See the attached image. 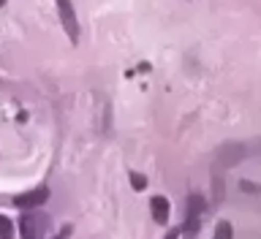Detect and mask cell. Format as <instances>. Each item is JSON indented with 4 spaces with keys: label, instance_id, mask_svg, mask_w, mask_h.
Masks as SVG:
<instances>
[{
    "label": "cell",
    "instance_id": "6da1fadb",
    "mask_svg": "<svg viewBox=\"0 0 261 239\" xmlns=\"http://www.w3.org/2000/svg\"><path fill=\"white\" fill-rule=\"evenodd\" d=\"M46 226H49V218L46 215H38V212L22 215V220H19L22 239H44L46 236Z\"/></svg>",
    "mask_w": 261,
    "mask_h": 239
},
{
    "label": "cell",
    "instance_id": "7a4b0ae2",
    "mask_svg": "<svg viewBox=\"0 0 261 239\" xmlns=\"http://www.w3.org/2000/svg\"><path fill=\"white\" fill-rule=\"evenodd\" d=\"M57 3V14H60V24L68 33V38L76 44L79 41V22H76V11H73L71 0H55Z\"/></svg>",
    "mask_w": 261,
    "mask_h": 239
},
{
    "label": "cell",
    "instance_id": "3957f363",
    "mask_svg": "<svg viewBox=\"0 0 261 239\" xmlns=\"http://www.w3.org/2000/svg\"><path fill=\"white\" fill-rule=\"evenodd\" d=\"M204 212V199L201 196H191L188 199V218H185V236H196L199 234V220Z\"/></svg>",
    "mask_w": 261,
    "mask_h": 239
},
{
    "label": "cell",
    "instance_id": "277c9868",
    "mask_svg": "<svg viewBox=\"0 0 261 239\" xmlns=\"http://www.w3.org/2000/svg\"><path fill=\"white\" fill-rule=\"evenodd\" d=\"M46 199H49V188H36V191H28V193L16 196L14 204L19 209H36V207H44Z\"/></svg>",
    "mask_w": 261,
    "mask_h": 239
},
{
    "label": "cell",
    "instance_id": "5b68a950",
    "mask_svg": "<svg viewBox=\"0 0 261 239\" xmlns=\"http://www.w3.org/2000/svg\"><path fill=\"white\" fill-rule=\"evenodd\" d=\"M150 207H152V220L155 223H166L169 220V201L163 199V196H155V199L150 201Z\"/></svg>",
    "mask_w": 261,
    "mask_h": 239
},
{
    "label": "cell",
    "instance_id": "8992f818",
    "mask_svg": "<svg viewBox=\"0 0 261 239\" xmlns=\"http://www.w3.org/2000/svg\"><path fill=\"white\" fill-rule=\"evenodd\" d=\"M212 239H234V231H231V223H218V228H215V236Z\"/></svg>",
    "mask_w": 261,
    "mask_h": 239
},
{
    "label": "cell",
    "instance_id": "52a82bcc",
    "mask_svg": "<svg viewBox=\"0 0 261 239\" xmlns=\"http://www.w3.org/2000/svg\"><path fill=\"white\" fill-rule=\"evenodd\" d=\"M14 236V228H11V220L6 215H0V239H11Z\"/></svg>",
    "mask_w": 261,
    "mask_h": 239
},
{
    "label": "cell",
    "instance_id": "ba28073f",
    "mask_svg": "<svg viewBox=\"0 0 261 239\" xmlns=\"http://www.w3.org/2000/svg\"><path fill=\"white\" fill-rule=\"evenodd\" d=\"M130 182H134L136 191H144V185H147V179L142 174H136V171H130Z\"/></svg>",
    "mask_w": 261,
    "mask_h": 239
},
{
    "label": "cell",
    "instance_id": "9c48e42d",
    "mask_svg": "<svg viewBox=\"0 0 261 239\" xmlns=\"http://www.w3.org/2000/svg\"><path fill=\"white\" fill-rule=\"evenodd\" d=\"M68 236H71V226H65V228H63V231L57 234L55 239H68Z\"/></svg>",
    "mask_w": 261,
    "mask_h": 239
},
{
    "label": "cell",
    "instance_id": "30bf717a",
    "mask_svg": "<svg viewBox=\"0 0 261 239\" xmlns=\"http://www.w3.org/2000/svg\"><path fill=\"white\" fill-rule=\"evenodd\" d=\"M177 236H179L177 231H169V234H166V236H163V239H177Z\"/></svg>",
    "mask_w": 261,
    "mask_h": 239
}]
</instances>
